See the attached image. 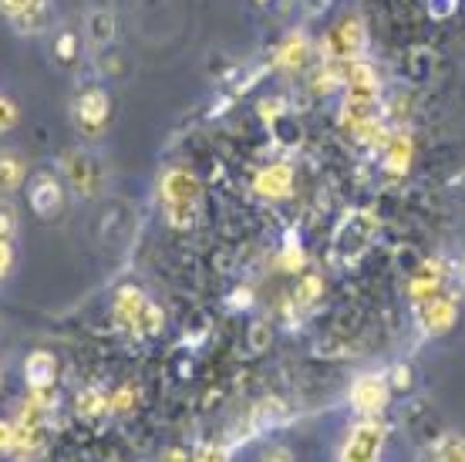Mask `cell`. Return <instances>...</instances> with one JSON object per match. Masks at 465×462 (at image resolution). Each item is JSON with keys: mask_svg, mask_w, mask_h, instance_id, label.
<instances>
[{"mask_svg": "<svg viewBox=\"0 0 465 462\" xmlns=\"http://www.w3.org/2000/svg\"><path fill=\"white\" fill-rule=\"evenodd\" d=\"M203 183L199 176L186 166H173L165 169L159 179V203H163V216L173 230H193L203 216Z\"/></svg>", "mask_w": 465, "mask_h": 462, "instance_id": "6da1fadb", "label": "cell"}, {"mask_svg": "<svg viewBox=\"0 0 465 462\" xmlns=\"http://www.w3.org/2000/svg\"><path fill=\"white\" fill-rule=\"evenodd\" d=\"M71 118H74V128L88 142L102 139L108 132V122H112V98H108L105 88L102 85H84L82 92L74 95Z\"/></svg>", "mask_w": 465, "mask_h": 462, "instance_id": "7a4b0ae2", "label": "cell"}, {"mask_svg": "<svg viewBox=\"0 0 465 462\" xmlns=\"http://www.w3.org/2000/svg\"><path fill=\"white\" fill-rule=\"evenodd\" d=\"M115 321L132 335H155L163 327V311L139 287L125 284L115 290Z\"/></svg>", "mask_w": 465, "mask_h": 462, "instance_id": "3957f363", "label": "cell"}, {"mask_svg": "<svg viewBox=\"0 0 465 462\" xmlns=\"http://www.w3.org/2000/svg\"><path fill=\"white\" fill-rule=\"evenodd\" d=\"M61 173L68 189H74V196L82 199H98L105 189V169L94 159L88 149H68L61 156Z\"/></svg>", "mask_w": 465, "mask_h": 462, "instance_id": "277c9868", "label": "cell"}, {"mask_svg": "<svg viewBox=\"0 0 465 462\" xmlns=\"http://www.w3.org/2000/svg\"><path fill=\"white\" fill-rule=\"evenodd\" d=\"M364 41H368L364 17L351 11V14H344V17L331 27V35L324 37V45H321V58L324 61H354V58H361Z\"/></svg>", "mask_w": 465, "mask_h": 462, "instance_id": "5b68a950", "label": "cell"}, {"mask_svg": "<svg viewBox=\"0 0 465 462\" xmlns=\"http://www.w3.org/2000/svg\"><path fill=\"white\" fill-rule=\"evenodd\" d=\"M64 186L54 173H47V169H41V173H35L31 179H27V206L35 209L37 220H58L61 209H64Z\"/></svg>", "mask_w": 465, "mask_h": 462, "instance_id": "8992f818", "label": "cell"}, {"mask_svg": "<svg viewBox=\"0 0 465 462\" xmlns=\"http://www.w3.org/2000/svg\"><path fill=\"white\" fill-rule=\"evenodd\" d=\"M0 17L17 35H41L51 27V0H0Z\"/></svg>", "mask_w": 465, "mask_h": 462, "instance_id": "52a82bcc", "label": "cell"}, {"mask_svg": "<svg viewBox=\"0 0 465 462\" xmlns=\"http://www.w3.org/2000/svg\"><path fill=\"white\" fill-rule=\"evenodd\" d=\"M384 446V426L378 418H364L351 428V439L344 446L341 462H378V452Z\"/></svg>", "mask_w": 465, "mask_h": 462, "instance_id": "ba28073f", "label": "cell"}, {"mask_svg": "<svg viewBox=\"0 0 465 462\" xmlns=\"http://www.w3.org/2000/svg\"><path fill=\"white\" fill-rule=\"evenodd\" d=\"M445 277H449V270H445L442 260H425V264L411 274L408 280V301L421 307V304H429L431 297H439L445 294Z\"/></svg>", "mask_w": 465, "mask_h": 462, "instance_id": "9c48e42d", "label": "cell"}, {"mask_svg": "<svg viewBox=\"0 0 465 462\" xmlns=\"http://www.w3.org/2000/svg\"><path fill=\"white\" fill-rule=\"evenodd\" d=\"M374 230H378V220H374V213H368V209H361V213H351L348 220L341 223L338 230V250L348 260H354V256L368 246V240L374 236Z\"/></svg>", "mask_w": 465, "mask_h": 462, "instance_id": "30bf717a", "label": "cell"}, {"mask_svg": "<svg viewBox=\"0 0 465 462\" xmlns=\"http://www.w3.org/2000/svg\"><path fill=\"white\" fill-rule=\"evenodd\" d=\"M459 321V301H455L452 294H439V297H431L429 304H421L419 307V324L421 331L431 337L439 335H449Z\"/></svg>", "mask_w": 465, "mask_h": 462, "instance_id": "8fae6325", "label": "cell"}, {"mask_svg": "<svg viewBox=\"0 0 465 462\" xmlns=\"http://www.w3.org/2000/svg\"><path fill=\"white\" fill-rule=\"evenodd\" d=\"M253 193L260 199H270V203L291 196L293 193V166L291 162H270V166H263L253 179Z\"/></svg>", "mask_w": 465, "mask_h": 462, "instance_id": "7c38bea8", "label": "cell"}, {"mask_svg": "<svg viewBox=\"0 0 465 462\" xmlns=\"http://www.w3.org/2000/svg\"><path fill=\"white\" fill-rule=\"evenodd\" d=\"M381 159H384V169L395 176L411 169V162H415V139H411L408 128H391L388 132V139L381 142Z\"/></svg>", "mask_w": 465, "mask_h": 462, "instance_id": "4fadbf2b", "label": "cell"}, {"mask_svg": "<svg viewBox=\"0 0 465 462\" xmlns=\"http://www.w3.org/2000/svg\"><path fill=\"white\" fill-rule=\"evenodd\" d=\"M388 392H391L388 378H381V375H364V378H358L354 388H351V402H354V408H361L364 416H378L384 405H388Z\"/></svg>", "mask_w": 465, "mask_h": 462, "instance_id": "5bb4252c", "label": "cell"}, {"mask_svg": "<svg viewBox=\"0 0 465 462\" xmlns=\"http://www.w3.org/2000/svg\"><path fill=\"white\" fill-rule=\"evenodd\" d=\"M58 378V358L51 351H31L24 361V382L31 392H51Z\"/></svg>", "mask_w": 465, "mask_h": 462, "instance_id": "9a60e30c", "label": "cell"}, {"mask_svg": "<svg viewBox=\"0 0 465 462\" xmlns=\"http://www.w3.org/2000/svg\"><path fill=\"white\" fill-rule=\"evenodd\" d=\"M307 61H311V41H307V35H301V31H291V35L273 47V68L287 71V75L301 71Z\"/></svg>", "mask_w": 465, "mask_h": 462, "instance_id": "2e32d148", "label": "cell"}, {"mask_svg": "<svg viewBox=\"0 0 465 462\" xmlns=\"http://www.w3.org/2000/svg\"><path fill=\"white\" fill-rule=\"evenodd\" d=\"M115 35H118L115 14L105 11V7L88 11V17H84V37H88V45H92L94 51H105V47L115 41Z\"/></svg>", "mask_w": 465, "mask_h": 462, "instance_id": "e0dca14e", "label": "cell"}, {"mask_svg": "<svg viewBox=\"0 0 465 462\" xmlns=\"http://www.w3.org/2000/svg\"><path fill=\"white\" fill-rule=\"evenodd\" d=\"M27 186V159L17 149H0V189L11 196Z\"/></svg>", "mask_w": 465, "mask_h": 462, "instance_id": "ac0fdd59", "label": "cell"}, {"mask_svg": "<svg viewBox=\"0 0 465 462\" xmlns=\"http://www.w3.org/2000/svg\"><path fill=\"white\" fill-rule=\"evenodd\" d=\"M105 412H112V405H108V395H102L98 388H88V392L78 395V416L94 422V418H102Z\"/></svg>", "mask_w": 465, "mask_h": 462, "instance_id": "d6986e66", "label": "cell"}, {"mask_svg": "<svg viewBox=\"0 0 465 462\" xmlns=\"http://www.w3.org/2000/svg\"><path fill=\"white\" fill-rule=\"evenodd\" d=\"M78 55H82V37L74 35V31H58L54 35V58L61 65H74Z\"/></svg>", "mask_w": 465, "mask_h": 462, "instance_id": "ffe728a7", "label": "cell"}, {"mask_svg": "<svg viewBox=\"0 0 465 462\" xmlns=\"http://www.w3.org/2000/svg\"><path fill=\"white\" fill-rule=\"evenodd\" d=\"M311 88L317 95H331L334 88H341V71L334 61H321V68L311 75Z\"/></svg>", "mask_w": 465, "mask_h": 462, "instance_id": "44dd1931", "label": "cell"}, {"mask_svg": "<svg viewBox=\"0 0 465 462\" xmlns=\"http://www.w3.org/2000/svg\"><path fill=\"white\" fill-rule=\"evenodd\" d=\"M17 230H21V216H17V206L11 203V196H0V240H17Z\"/></svg>", "mask_w": 465, "mask_h": 462, "instance_id": "7402d4cb", "label": "cell"}, {"mask_svg": "<svg viewBox=\"0 0 465 462\" xmlns=\"http://www.w3.org/2000/svg\"><path fill=\"white\" fill-rule=\"evenodd\" d=\"M435 462H465V439L462 436H445L435 446Z\"/></svg>", "mask_w": 465, "mask_h": 462, "instance_id": "603a6c76", "label": "cell"}, {"mask_svg": "<svg viewBox=\"0 0 465 462\" xmlns=\"http://www.w3.org/2000/svg\"><path fill=\"white\" fill-rule=\"evenodd\" d=\"M135 402H139V388L132 382L118 385L115 392L108 395V405H112V412H132L135 408Z\"/></svg>", "mask_w": 465, "mask_h": 462, "instance_id": "cb8c5ba5", "label": "cell"}, {"mask_svg": "<svg viewBox=\"0 0 465 462\" xmlns=\"http://www.w3.org/2000/svg\"><path fill=\"white\" fill-rule=\"evenodd\" d=\"M17 118H21V108L14 102L11 95L0 92V136H7L14 126H17Z\"/></svg>", "mask_w": 465, "mask_h": 462, "instance_id": "d4e9b609", "label": "cell"}, {"mask_svg": "<svg viewBox=\"0 0 465 462\" xmlns=\"http://www.w3.org/2000/svg\"><path fill=\"white\" fill-rule=\"evenodd\" d=\"M321 290H324V280L317 277V274H307L301 280V287H297V301L301 304H314L321 297Z\"/></svg>", "mask_w": 465, "mask_h": 462, "instance_id": "484cf974", "label": "cell"}, {"mask_svg": "<svg viewBox=\"0 0 465 462\" xmlns=\"http://www.w3.org/2000/svg\"><path fill=\"white\" fill-rule=\"evenodd\" d=\"M193 462H230V449L216 446V442H206V446L193 449Z\"/></svg>", "mask_w": 465, "mask_h": 462, "instance_id": "4316f807", "label": "cell"}, {"mask_svg": "<svg viewBox=\"0 0 465 462\" xmlns=\"http://www.w3.org/2000/svg\"><path fill=\"white\" fill-rule=\"evenodd\" d=\"M17 449V426L11 418H0V456H14Z\"/></svg>", "mask_w": 465, "mask_h": 462, "instance_id": "83f0119b", "label": "cell"}, {"mask_svg": "<svg viewBox=\"0 0 465 462\" xmlns=\"http://www.w3.org/2000/svg\"><path fill=\"white\" fill-rule=\"evenodd\" d=\"M14 270V243L0 240V280H7Z\"/></svg>", "mask_w": 465, "mask_h": 462, "instance_id": "f1b7e54d", "label": "cell"}, {"mask_svg": "<svg viewBox=\"0 0 465 462\" xmlns=\"http://www.w3.org/2000/svg\"><path fill=\"white\" fill-rule=\"evenodd\" d=\"M163 462H193V449H183V446H175L163 456Z\"/></svg>", "mask_w": 465, "mask_h": 462, "instance_id": "f546056e", "label": "cell"}, {"mask_svg": "<svg viewBox=\"0 0 465 462\" xmlns=\"http://www.w3.org/2000/svg\"><path fill=\"white\" fill-rule=\"evenodd\" d=\"M263 462H293V456H291V449H283V446H273V449H267Z\"/></svg>", "mask_w": 465, "mask_h": 462, "instance_id": "4dcf8cb0", "label": "cell"}, {"mask_svg": "<svg viewBox=\"0 0 465 462\" xmlns=\"http://www.w3.org/2000/svg\"><path fill=\"white\" fill-rule=\"evenodd\" d=\"M395 388H408V368L405 365H398L395 368Z\"/></svg>", "mask_w": 465, "mask_h": 462, "instance_id": "1f68e13d", "label": "cell"}, {"mask_svg": "<svg viewBox=\"0 0 465 462\" xmlns=\"http://www.w3.org/2000/svg\"><path fill=\"white\" fill-rule=\"evenodd\" d=\"M0 395H4V368H0Z\"/></svg>", "mask_w": 465, "mask_h": 462, "instance_id": "d6a6232c", "label": "cell"}, {"mask_svg": "<svg viewBox=\"0 0 465 462\" xmlns=\"http://www.w3.org/2000/svg\"><path fill=\"white\" fill-rule=\"evenodd\" d=\"M256 4H260V7H267V4H270V0H256Z\"/></svg>", "mask_w": 465, "mask_h": 462, "instance_id": "836d02e7", "label": "cell"}]
</instances>
